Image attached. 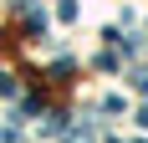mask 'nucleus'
Returning a JSON list of instances; mask_svg holds the SVG:
<instances>
[{"mask_svg":"<svg viewBox=\"0 0 148 143\" xmlns=\"http://www.w3.org/2000/svg\"><path fill=\"white\" fill-rule=\"evenodd\" d=\"M133 87H138V92H148V72H133Z\"/></svg>","mask_w":148,"mask_h":143,"instance_id":"1","label":"nucleus"},{"mask_svg":"<svg viewBox=\"0 0 148 143\" xmlns=\"http://www.w3.org/2000/svg\"><path fill=\"white\" fill-rule=\"evenodd\" d=\"M138 123H143V128H148V107H143V118H138Z\"/></svg>","mask_w":148,"mask_h":143,"instance_id":"2","label":"nucleus"}]
</instances>
